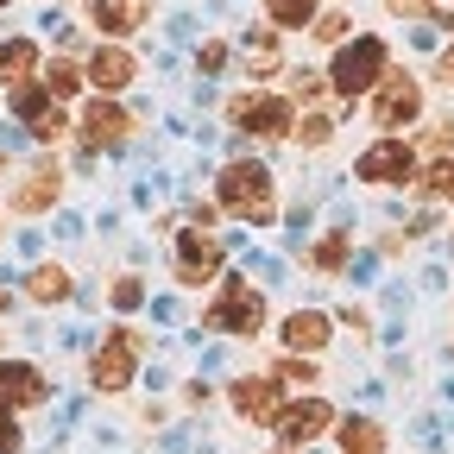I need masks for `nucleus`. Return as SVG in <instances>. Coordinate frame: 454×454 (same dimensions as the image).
I'll return each mask as SVG.
<instances>
[{
	"label": "nucleus",
	"instance_id": "nucleus-31",
	"mask_svg": "<svg viewBox=\"0 0 454 454\" xmlns=\"http://www.w3.org/2000/svg\"><path fill=\"white\" fill-rule=\"evenodd\" d=\"M0 454H20V423L0 411Z\"/></svg>",
	"mask_w": 454,
	"mask_h": 454
},
{
	"label": "nucleus",
	"instance_id": "nucleus-12",
	"mask_svg": "<svg viewBox=\"0 0 454 454\" xmlns=\"http://www.w3.org/2000/svg\"><path fill=\"white\" fill-rule=\"evenodd\" d=\"M133 51H121V44H95V57H89V82H95V95H114V89H127L133 82Z\"/></svg>",
	"mask_w": 454,
	"mask_h": 454
},
{
	"label": "nucleus",
	"instance_id": "nucleus-27",
	"mask_svg": "<svg viewBox=\"0 0 454 454\" xmlns=\"http://www.w3.org/2000/svg\"><path fill=\"white\" fill-rule=\"evenodd\" d=\"M348 26H354L348 13H322V20H316V38H322V44H340V38H348Z\"/></svg>",
	"mask_w": 454,
	"mask_h": 454
},
{
	"label": "nucleus",
	"instance_id": "nucleus-23",
	"mask_svg": "<svg viewBox=\"0 0 454 454\" xmlns=\"http://www.w3.org/2000/svg\"><path fill=\"white\" fill-rule=\"evenodd\" d=\"M340 259H348V234H328L316 247V271H340Z\"/></svg>",
	"mask_w": 454,
	"mask_h": 454
},
{
	"label": "nucleus",
	"instance_id": "nucleus-34",
	"mask_svg": "<svg viewBox=\"0 0 454 454\" xmlns=\"http://www.w3.org/2000/svg\"><path fill=\"white\" fill-rule=\"evenodd\" d=\"M0 7H7V0H0Z\"/></svg>",
	"mask_w": 454,
	"mask_h": 454
},
{
	"label": "nucleus",
	"instance_id": "nucleus-6",
	"mask_svg": "<svg viewBox=\"0 0 454 454\" xmlns=\"http://www.w3.org/2000/svg\"><path fill=\"white\" fill-rule=\"evenodd\" d=\"M360 177L366 184H411V170H417V145H404V139H379V145H366L360 152Z\"/></svg>",
	"mask_w": 454,
	"mask_h": 454
},
{
	"label": "nucleus",
	"instance_id": "nucleus-14",
	"mask_svg": "<svg viewBox=\"0 0 454 454\" xmlns=\"http://www.w3.org/2000/svg\"><path fill=\"white\" fill-rule=\"evenodd\" d=\"M57 190H64V177H57L51 164H38V170H26V184L13 190V208H20V215H38V208L57 202Z\"/></svg>",
	"mask_w": 454,
	"mask_h": 454
},
{
	"label": "nucleus",
	"instance_id": "nucleus-3",
	"mask_svg": "<svg viewBox=\"0 0 454 454\" xmlns=\"http://www.w3.org/2000/svg\"><path fill=\"white\" fill-rule=\"evenodd\" d=\"M259 322H265V297L253 291L247 278H227L221 297L208 303V328H221V334H259Z\"/></svg>",
	"mask_w": 454,
	"mask_h": 454
},
{
	"label": "nucleus",
	"instance_id": "nucleus-17",
	"mask_svg": "<svg viewBox=\"0 0 454 454\" xmlns=\"http://www.w3.org/2000/svg\"><path fill=\"white\" fill-rule=\"evenodd\" d=\"M38 70V44L32 38H7L0 44V82H26Z\"/></svg>",
	"mask_w": 454,
	"mask_h": 454
},
{
	"label": "nucleus",
	"instance_id": "nucleus-7",
	"mask_svg": "<svg viewBox=\"0 0 454 454\" xmlns=\"http://www.w3.org/2000/svg\"><path fill=\"white\" fill-rule=\"evenodd\" d=\"M334 423V411L322 404V397H303V404H284L278 417H271V429H278V442L284 448H309L322 429Z\"/></svg>",
	"mask_w": 454,
	"mask_h": 454
},
{
	"label": "nucleus",
	"instance_id": "nucleus-16",
	"mask_svg": "<svg viewBox=\"0 0 454 454\" xmlns=\"http://www.w3.org/2000/svg\"><path fill=\"white\" fill-rule=\"evenodd\" d=\"M234 411L240 417H278V379H234Z\"/></svg>",
	"mask_w": 454,
	"mask_h": 454
},
{
	"label": "nucleus",
	"instance_id": "nucleus-21",
	"mask_svg": "<svg viewBox=\"0 0 454 454\" xmlns=\"http://www.w3.org/2000/svg\"><path fill=\"white\" fill-rule=\"evenodd\" d=\"M265 13H271V26H309L316 20V0H265Z\"/></svg>",
	"mask_w": 454,
	"mask_h": 454
},
{
	"label": "nucleus",
	"instance_id": "nucleus-33",
	"mask_svg": "<svg viewBox=\"0 0 454 454\" xmlns=\"http://www.w3.org/2000/svg\"><path fill=\"white\" fill-rule=\"evenodd\" d=\"M442 82L454 89V44H448V57H442Z\"/></svg>",
	"mask_w": 454,
	"mask_h": 454
},
{
	"label": "nucleus",
	"instance_id": "nucleus-32",
	"mask_svg": "<svg viewBox=\"0 0 454 454\" xmlns=\"http://www.w3.org/2000/svg\"><path fill=\"white\" fill-rule=\"evenodd\" d=\"M385 7H391V13H429L435 0H385Z\"/></svg>",
	"mask_w": 454,
	"mask_h": 454
},
{
	"label": "nucleus",
	"instance_id": "nucleus-20",
	"mask_svg": "<svg viewBox=\"0 0 454 454\" xmlns=\"http://www.w3.org/2000/svg\"><path fill=\"white\" fill-rule=\"evenodd\" d=\"M82 82H89V76H82V70L70 64V57H57V64L44 70V89H51V101H64V95H76Z\"/></svg>",
	"mask_w": 454,
	"mask_h": 454
},
{
	"label": "nucleus",
	"instance_id": "nucleus-8",
	"mask_svg": "<svg viewBox=\"0 0 454 454\" xmlns=\"http://www.w3.org/2000/svg\"><path fill=\"white\" fill-rule=\"evenodd\" d=\"M234 127L253 133V139H278L284 127H291V101L284 95H240L234 101Z\"/></svg>",
	"mask_w": 454,
	"mask_h": 454
},
{
	"label": "nucleus",
	"instance_id": "nucleus-11",
	"mask_svg": "<svg viewBox=\"0 0 454 454\" xmlns=\"http://www.w3.org/2000/svg\"><path fill=\"white\" fill-rule=\"evenodd\" d=\"M44 397H51V385H44L38 366H26V360H0V404L32 411V404H44Z\"/></svg>",
	"mask_w": 454,
	"mask_h": 454
},
{
	"label": "nucleus",
	"instance_id": "nucleus-19",
	"mask_svg": "<svg viewBox=\"0 0 454 454\" xmlns=\"http://www.w3.org/2000/svg\"><path fill=\"white\" fill-rule=\"evenodd\" d=\"M32 297H38V303H64V297H70V271L38 265V271H32Z\"/></svg>",
	"mask_w": 454,
	"mask_h": 454
},
{
	"label": "nucleus",
	"instance_id": "nucleus-28",
	"mask_svg": "<svg viewBox=\"0 0 454 454\" xmlns=\"http://www.w3.org/2000/svg\"><path fill=\"white\" fill-rule=\"evenodd\" d=\"M271 379H278V385H309V379H316V366H309V360H284Z\"/></svg>",
	"mask_w": 454,
	"mask_h": 454
},
{
	"label": "nucleus",
	"instance_id": "nucleus-18",
	"mask_svg": "<svg viewBox=\"0 0 454 454\" xmlns=\"http://www.w3.org/2000/svg\"><path fill=\"white\" fill-rule=\"evenodd\" d=\"M340 454H385V429L354 417V423H340Z\"/></svg>",
	"mask_w": 454,
	"mask_h": 454
},
{
	"label": "nucleus",
	"instance_id": "nucleus-9",
	"mask_svg": "<svg viewBox=\"0 0 454 454\" xmlns=\"http://www.w3.org/2000/svg\"><path fill=\"white\" fill-rule=\"evenodd\" d=\"M133 139V121L114 101H95L89 114H82V145L89 152H114V145H127Z\"/></svg>",
	"mask_w": 454,
	"mask_h": 454
},
{
	"label": "nucleus",
	"instance_id": "nucleus-29",
	"mask_svg": "<svg viewBox=\"0 0 454 454\" xmlns=\"http://www.w3.org/2000/svg\"><path fill=\"white\" fill-rule=\"evenodd\" d=\"M139 297H145V284H139V278H121V284H114V303H121V309H133Z\"/></svg>",
	"mask_w": 454,
	"mask_h": 454
},
{
	"label": "nucleus",
	"instance_id": "nucleus-30",
	"mask_svg": "<svg viewBox=\"0 0 454 454\" xmlns=\"http://www.w3.org/2000/svg\"><path fill=\"white\" fill-rule=\"evenodd\" d=\"M429 196H454V164H435L429 170Z\"/></svg>",
	"mask_w": 454,
	"mask_h": 454
},
{
	"label": "nucleus",
	"instance_id": "nucleus-4",
	"mask_svg": "<svg viewBox=\"0 0 454 454\" xmlns=\"http://www.w3.org/2000/svg\"><path fill=\"white\" fill-rule=\"evenodd\" d=\"M139 354H145V334H139V328H114L101 348H95V360H89V379H95L101 391H121V385L133 379Z\"/></svg>",
	"mask_w": 454,
	"mask_h": 454
},
{
	"label": "nucleus",
	"instance_id": "nucleus-5",
	"mask_svg": "<svg viewBox=\"0 0 454 454\" xmlns=\"http://www.w3.org/2000/svg\"><path fill=\"white\" fill-rule=\"evenodd\" d=\"M423 114V82L417 76H385L379 82V95H372V127H411Z\"/></svg>",
	"mask_w": 454,
	"mask_h": 454
},
{
	"label": "nucleus",
	"instance_id": "nucleus-2",
	"mask_svg": "<svg viewBox=\"0 0 454 454\" xmlns=\"http://www.w3.org/2000/svg\"><path fill=\"white\" fill-rule=\"evenodd\" d=\"M221 208L265 227L271 221V170L265 164H227L221 170Z\"/></svg>",
	"mask_w": 454,
	"mask_h": 454
},
{
	"label": "nucleus",
	"instance_id": "nucleus-10",
	"mask_svg": "<svg viewBox=\"0 0 454 454\" xmlns=\"http://www.w3.org/2000/svg\"><path fill=\"white\" fill-rule=\"evenodd\" d=\"M215 265H221L215 234H208V227H184V240H177V278L184 284H202V278H215Z\"/></svg>",
	"mask_w": 454,
	"mask_h": 454
},
{
	"label": "nucleus",
	"instance_id": "nucleus-26",
	"mask_svg": "<svg viewBox=\"0 0 454 454\" xmlns=\"http://www.w3.org/2000/svg\"><path fill=\"white\" fill-rule=\"evenodd\" d=\"M423 152H429V158H442V152H454V121H435V127L423 133Z\"/></svg>",
	"mask_w": 454,
	"mask_h": 454
},
{
	"label": "nucleus",
	"instance_id": "nucleus-25",
	"mask_svg": "<svg viewBox=\"0 0 454 454\" xmlns=\"http://www.w3.org/2000/svg\"><path fill=\"white\" fill-rule=\"evenodd\" d=\"M328 133H334L328 114H303V127H297V139H303V145H328Z\"/></svg>",
	"mask_w": 454,
	"mask_h": 454
},
{
	"label": "nucleus",
	"instance_id": "nucleus-13",
	"mask_svg": "<svg viewBox=\"0 0 454 454\" xmlns=\"http://www.w3.org/2000/svg\"><path fill=\"white\" fill-rule=\"evenodd\" d=\"M145 20H152V0H95V26L114 32V38H121V32H139Z\"/></svg>",
	"mask_w": 454,
	"mask_h": 454
},
{
	"label": "nucleus",
	"instance_id": "nucleus-22",
	"mask_svg": "<svg viewBox=\"0 0 454 454\" xmlns=\"http://www.w3.org/2000/svg\"><path fill=\"white\" fill-rule=\"evenodd\" d=\"M26 127H32V139H64V107H57V101H44V107H32L26 114Z\"/></svg>",
	"mask_w": 454,
	"mask_h": 454
},
{
	"label": "nucleus",
	"instance_id": "nucleus-15",
	"mask_svg": "<svg viewBox=\"0 0 454 454\" xmlns=\"http://www.w3.org/2000/svg\"><path fill=\"white\" fill-rule=\"evenodd\" d=\"M328 316H316V309H297L291 322H284V348L291 354H316V348H328Z\"/></svg>",
	"mask_w": 454,
	"mask_h": 454
},
{
	"label": "nucleus",
	"instance_id": "nucleus-24",
	"mask_svg": "<svg viewBox=\"0 0 454 454\" xmlns=\"http://www.w3.org/2000/svg\"><path fill=\"white\" fill-rule=\"evenodd\" d=\"M247 64H253V70H278V44H271V32H259V38L247 44Z\"/></svg>",
	"mask_w": 454,
	"mask_h": 454
},
{
	"label": "nucleus",
	"instance_id": "nucleus-1",
	"mask_svg": "<svg viewBox=\"0 0 454 454\" xmlns=\"http://www.w3.org/2000/svg\"><path fill=\"white\" fill-rule=\"evenodd\" d=\"M385 64H391V44L385 38H340V51H334V70H328V89L340 95V101H354V95H366L379 76H385Z\"/></svg>",
	"mask_w": 454,
	"mask_h": 454
}]
</instances>
